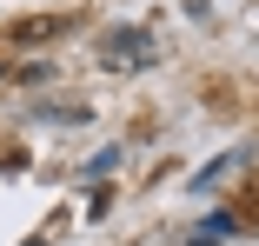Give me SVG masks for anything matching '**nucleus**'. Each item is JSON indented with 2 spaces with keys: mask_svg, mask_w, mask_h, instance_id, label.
<instances>
[{
  "mask_svg": "<svg viewBox=\"0 0 259 246\" xmlns=\"http://www.w3.org/2000/svg\"><path fill=\"white\" fill-rule=\"evenodd\" d=\"M100 60H107V67H140V60H153V40L140 27H120V33L100 40Z\"/></svg>",
  "mask_w": 259,
  "mask_h": 246,
  "instance_id": "nucleus-1",
  "label": "nucleus"
}]
</instances>
